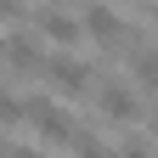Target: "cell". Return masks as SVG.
Listing matches in <instances>:
<instances>
[{
  "mask_svg": "<svg viewBox=\"0 0 158 158\" xmlns=\"http://www.w3.org/2000/svg\"><path fill=\"white\" fill-rule=\"evenodd\" d=\"M0 124H23V113H17V102L6 96V85H0Z\"/></svg>",
  "mask_w": 158,
  "mask_h": 158,
  "instance_id": "ba28073f",
  "label": "cell"
},
{
  "mask_svg": "<svg viewBox=\"0 0 158 158\" xmlns=\"http://www.w3.org/2000/svg\"><path fill=\"white\" fill-rule=\"evenodd\" d=\"M0 51H6V34H0Z\"/></svg>",
  "mask_w": 158,
  "mask_h": 158,
  "instance_id": "8fae6325",
  "label": "cell"
},
{
  "mask_svg": "<svg viewBox=\"0 0 158 158\" xmlns=\"http://www.w3.org/2000/svg\"><path fill=\"white\" fill-rule=\"evenodd\" d=\"M141 118H147V130H152V135H158V113H141Z\"/></svg>",
  "mask_w": 158,
  "mask_h": 158,
  "instance_id": "30bf717a",
  "label": "cell"
},
{
  "mask_svg": "<svg viewBox=\"0 0 158 158\" xmlns=\"http://www.w3.org/2000/svg\"><path fill=\"white\" fill-rule=\"evenodd\" d=\"M79 23H85V34H90L102 51H124V56H130V51H141V45H147L141 28H130L113 6H85V11H79Z\"/></svg>",
  "mask_w": 158,
  "mask_h": 158,
  "instance_id": "7a4b0ae2",
  "label": "cell"
},
{
  "mask_svg": "<svg viewBox=\"0 0 158 158\" xmlns=\"http://www.w3.org/2000/svg\"><path fill=\"white\" fill-rule=\"evenodd\" d=\"M130 85L135 90H158V51H130Z\"/></svg>",
  "mask_w": 158,
  "mask_h": 158,
  "instance_id": "52a82bcc",
  "label": "cell"
},
{
  "mask_svg": "<svg viewBox=\"0 0 158 158\" xmlns=\"http://www.w3.org/2000/svg\"><path fill=\"white\" fill-rule=\"evenodd\" d=\"M34 28L45 34V40H56V45H73V40H85V23L68 11V0H45V6L34 11Z\"/></svg>",
  "mask_w": 158,
  "mask_h": 158,
  "instance_id": "5b68a950",
  "label": "cell"
},
{
  "mask_svg": "<svg viewBox=\"0 0 158 158\" xmlns=\"http://www.w3.org/2000/svg\"><path fill=\"white\" fill-rule=\"evenodd\" d=\"M40 79L56 90V96H90V85H96V73H90V62H79V56H45V68H40Z\"/></svg>",
  "mask_w": 158,
  "mask_h": 158,
  "instance_id": "277c9868",
  "label": "cell"
},
{
  "mask_svg": "<svg viewBox=\"0 0 158 158\" xmlns=\"http://www.w3.org/2000/svg\"><path fill=\"white\" fill-rule=\"evenodd\" d=\"M90 96H96V118H107V124H135V118H141V96H135V85L96 79Z\"/></svg>",
  "mask_w": 158,
  "mask_h": 158,
  "instance_id": "3957f363",
  "label": "cell"
},
{
  "mask_svg": "<svg viewBox=\"0 0 158 158\" xmlns=\"http://www.w3.org/2000/svg\"><path fill=\"white\" fill-rule=\"evenodd\" d=\"M0 56H6L17 73H40V68H45V51H40V40H28V34H11Z\"/></svg>",
  "mask_w": 158,
  "mask_h": 158,
  "instance_id": "8992f818",
  "label": "cell"
},
{
  "mask_svg": "<svg viewBox=\"0 0 158 158\" xmlns=\"http://www.w3.org/2000/svg\"><path fill=\"white\" fill-rule=\"evenodd\" d=\"M17 113H23V124H28L45 147H79V152H96V147H102L90 130H79V124H73V118L56 107V102H45V96H28V102H17Z\"/></svg>",
  "mask_w": 158,
  "mask_h": 158,
  "instance_id": "6da1fadb",
  "label": "cell"
},
{
  "mask_svg": "<svg viewBox=\"0 0 158 158\" xmlns=\"http://www.w3.org/2000/svg\"><path fill=\"white\" fill-rule=\"evenodd\" d=\"M0 17H28V0H0Z\"/></svg>",
  "mask_w": 158,
  "mask_h": 158,
  "instance_id": "9c48e42d",
  "label": "cell"
}]
</instances>
